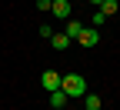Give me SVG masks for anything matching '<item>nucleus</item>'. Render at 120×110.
<instances>
[{"instance_id": "nucleus-4", "label": "nucleus", "mask_w": 120, "mask_h": 110, "mask_svg": "<svg viewBox=\"0 0 120 110\" xmlns=\"http://www.w3.org/2000/svg\"><path fill=\"white\" fill-rule=\"evenodd\" d=\"M50 13L60 17V20H67L70 17V0H53V4H50Z\"/></svg>"}, {"instance_id": "nucleus-12", "label": "nucleus", "mask_w": 120, "mask_h": 110, "mask_svg": "<svg viewBox=\"0 0 120 110\" xmlns=\"http://www.w3.org/2000/svg\"><path fill=\"white\" fill-rule=\"evenodd\" d=\"M90 4H103V0H90Z\"/></svg>"}, {"instance_id": "nucleus-7", "label": "nucleus", "mask_w": 120, "mask_h": 110, "mask_svg": "<svg viewBox=\"0 0 120 110\" xmlns=\"http://www.w3.org/2000/svg\"><path fill=\"white\" fill-rule=\"evenodd\" d=\"M80 30H83V27H80L77 20H67V27H64V34H67L70 40H77V37H80Z\"/></svg>"}, {"instance_id": "nucleus-5", "label": "nucleus", "mask_w": 120, "mask_h": 110, "mask_svg": "<svg viewBox=\"0 0 120 110\" xmlns=\"http://www.w3.org/2000/svg\"><path fill=\"white\" fill-rule=\"evenodd\" d=\"M67 103H70V97H67L64 90H50V107L60 110V107H67Z\"/></svg>"}, {"instance_id": "nucleus-10", "label": "nucleus", "mask_w": 120, "mask_h": 110, "mask_svg": "<svg viewBox=\"0 0 120 110\" xmlns=\"http://www.w3.org/2000/svg\"><path fill=\"white\" fill-rule=\"evenodd\" d=\"M103 20H107V13L97 10V13H94V27H103Z\"/></svg>"}, {"instance_id": "nucleus-8", "label": "nucleus", "mask_w": 120, "mask_h": 110, "mask_svg": "<svg viewBox=\"0 0 120 110\" xmlns=\"http://www.w3.org/2000/svg\"><path fill=\"white\" fill-rule=\"evenodd\" d=\"M83 110H100V97L97 93H83Z\"/></svg>"}, {"instance_id": "nucleus-1", "label": "nucleus", "mask_w": 120, "mask_h": 110, "mask_svg": "<svg viewBox=\"0 0 120 110\" xmlns=\"http://www.w3.org/2000/svg\"><path fill=\"white\" fill-rule=\"evenodd\" d=\"M60 90H64L70 100H77V97L87 93V80H83L80 73H67V77H60Z\"/></svg>"}, {"instance_id": "nucleus-11", "label": "nucleus", "mask_w": 120, "mask_h": 110, "mask_svg": "<svg viewBox=\"0 0 120 110\" xmlns=\"http://www.w3.org/2000/svg\"><path fill=\"white\" fill-rule=\"evenodd\" d=\"M50 4L53 0H37V10H50Z\"/></svg>"}, {"instance_id": "nucleus-9", "label": "nucleus", "mask_w": 120, "mask_h": 110, "mask_svg": "<svg viewBox=\"0 0 120 110\" xmlns=\"http://www.w3.org/2000/svg\"><path fill=\"white\" fill-rule=\"evenodd\" d=\"M100 10L110 17V13H117V10H120V4H117V0H103V4H100Z\"/></svg>"}, {"instance_id": "nucleus-2", "label": "nucleus", "mask_w": 120, "mask_h": 110, "mask_svg": "<svg viewBox=\"0 0 120 110\" xmlns=\"http://www.w3.org/2000/svg\"><path fill=\"white\" fill-rule=\"evenodd\" d=\"M77 43H80V47H97V43H100V30H97V27H83L80 37H77Z\"/></svg>"}, {"instance_id": "nucleus-6", "label": "nucleus", "mask_w": 120, "mask_h": 110, "mask_svg": "<svg viewBox=\"0 0 120 110\" xmlns=\"http://www.w3.org/2000/svg\"><path fill=\"white\" fill-rule=\"evenodd\" d=\"M50 43H53V50H67V47H70V37L67 34H50Z\"/></svg>"}, {"instance_id": "nucleus-3", "label": "nucleus", "mask_w": 120, "mask_h": 110, "mask_svg": "<svg viewBox=\"0 0 120 110\" xmlns=\"http://www.w3.org/2000/svg\"><path fill=\"white\" fill-rule=\"evenodd\" d=\"M40 83H43V90H60V73L57 70H43V77H40Z\"/></svg>"}, {"instance_id": "nucleus-13", "label": "nucleus", "mask_w": 120, "mask_h": 110, "mask_svg": "<svg viewBox=\"0 0 120 110\" xmlns=\"http://www.w3.org/2000/svg\"><path fill=\"white\" fill-rule=\"evenodd\" d=\"M80 110H83V107H80Z\"/></svg>"}]
</instances>
